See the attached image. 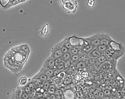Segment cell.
<instances>
[{"mask_svg":"<svg viewBox=\"0 0 125 99\" xmlns=\"http://www.w3.org/2000/svg\"><path fill=\"white\" fill-rule=\"evenodd\" d=\"M77 2L75 0H66L63 5L64 9L71 13H74L77 9Z\"/></svg>","mask_w":125,"mask_h":99,"instance_id":"obj_1","label":"cell"},{"mask_svg":"<svg viewBox=\"0 0 125 99\" xmlns=\"http://www.w3.org/2000/svg\"><path fill=\"white\" fill-rule=\"evenodd\" d=\"M55 69L56 67L55 65V60L50 57L48 58L45 61L43 66L42 68L41 72H44L48 69Z\"/></svg>","mask_w":125,"mask_h":99,"instance_id":"obj_2","label":"cell"},{"mask_svg":"<svg viewBox=\"0 0 125 99\" xmlns=\"http://www.w3.org/2000/svg\"><path fill=\"white\" fill-rule=\"evenodd\" d=\"M85 39L87 40L90 44L95 48H96L100 44V34L94 35L88 38H85Z\"/></svg>","mask_w":125,"mask_h":99,"instance_id":"obj_3","label":"cell"},{"mask_svg":"<svg viewBox=\"0 0 125 99\" xmlns=\"http://www.w3.org/2000/svg\"><path fill=\"white\" fill-rule=\"evenodd\" d=\"M63 54V53L59 47L58 46V45H57L52 49L51 52L50 57L53 59L55 60L60 58Z\"/></svg>","mask_w":125,"mask_h":99,"instance_id":"obj_4","label":"cell"},{"mask_svg":"<svg viewBox=\"0 0 125 99\" xmlns=\"http://www.w3.org/2000/svg\"><path fill=\"white\" fill-rule=\"evenodd\" d=\"M100 44L109 45L112 40L111 37L108 34H100Z\"/></svg>","mask_w":125,"mask_h":99,"instance_id":"obj_5","label":"cell"},{"mask_svg":"<svg viewBox=\"0 0 125 99\" xmlns=\"http://www.w3.org/2000/svg\"><path fill=\"white\" fill-rule=\"evenodd\" d=\"M109 46L110 48L114 50H124V47L121 43L117 42L112 39L110 43Z\"/></svg>","mask_w":125,"mask_h":99,"instance_id":"obj_6","label":"cell"},{"mask_svg":"<svg viewBox=\"0 0 125 99\" xmlns=\"http://www.w3.org/2000/svg\"><path fill=\"white\" fill-rule=\"evenodd\" d=\"M68 40L72 47H80L79 37L72 36L68 38Z\"/></svg>","mask_w":125,"mask_h":99,"instance_id":"obj_7","label":"cell"},{"mask_svg":"<svg viewBox=\"0 0 125 99\" xmlns=\"http://www.w3.org/2000/svg\"><path fill=\"white\" fill-rule=\"evenodd\" d=\"M110 68H111V64H110V61L108 60H107L104 63L100 64L98 67L100 71L104 72H105L108 70Z\"/></svg>","mask_w":125,"mask_h":99,"instance_id":"obj_8","label":"cell"},{"mask_svg":"<svg viewBox=\"0 0 125 99\" xmlns=\"http://www.w3.org/2000/svg\"><path fill=\"white\" fill-rule=\"evenodd\" d=\"M103 54V53H101L97 48H96L88 54V56L89 58H97Z\"/></svg>","mask_w":125,"mask_h":99,"instance_id":"obj_9","label":"cell"},{"mask_svg":"<svg viewBox=\"0 0 125 99\" xmlns=\"http://www.w3.org/2000/svg\"><path fill=\"white\" fill-rule=\"evenodd\" d=\"M95 48H96L89 44L86 45H84L82 47H81V51L84 53L88 54Z\"/></svg>","mask_w":125,"mask_h":99,"instance_id":"obj_10","label":"cell"},{"mask_svg":"<svg viewBox=\"0 0 125 99\" xmlns=\"http://www.w3.org/2000/svg\"><path fill=\"white\" fill-rule=\"evenodd\" d=\"M49 25L48 24H46L44 25L40 31V34L42 36H46L49 31Z\"/></svg>","mask_w":125,"mask_h":99,"instance_id":"obj_11","label":"cell"},{"mask_svg":"<svg viewBox=\"0 0 125 99\" xmlns=\"http://www.w3.org/2000/svg\"><path fill=\"white\" fill-rule=\"evenodd\" d=\"M10 3V0H0V6L4 9H8Z\"/></svg>","mask_w":125,"mask_h":99,"instance_id":"obj_12","label":"cell"},{"mask_svg":"<svg viewBox=\"0 0 125 99\" xmlns=\"http://www.w3.org/2000/svg\"><path fill=\"white\" fill-rule=\"evenodd\" d=\"M87 64L83 61H81L78 62L76 65V68L78 70H82L84 69L87 67Z\"/></svg>","mask_w":125,"mask_h":99,"instance_id":"obj_13","label":"cell"},{"mask_svg":"<svg viewBox=\"0 0 125 99\" xmlns=\"http://www.w3.org/2000/svg\"><path fill=\"white\" fill-rule=\"evenodd\" d=\"M28 82V78L26 76H21L18 79V83L21 86H24Z\"/></svg>","mask_w":125,"mask_h":99,"instance_id":"obj_14","label":"cell"},{"mask_svg":"<svg viewBox=\"0 0 125 99\" xmlns=\"http://www.w3.org/2000/svg\"><path fill=\"white\" fill-rule=\"evenodd\" d=\"M81 51V47H72L69 50V53L72 55L80 54Z\"/></svg>","mask_w":125,"mask_h":99,"instance_id":"obj_15","label":"cell"},{"mask_svg":"<svg viewBox=\"0 0 125 99\" xmlns=\"http://www.w3.org/2000/svg\"><path fill=\"white\" fill-rule=\"evenodd\" d=\"M100 51L104 54V53L107 50L110 49L109 45H104L100 44L96 47Z\"/></svg>","mask_w":125,"mask_h":99,"instance_id":"obj_16","label":"cell"},{"mask_svg":"<svg viewBox=\"0 0 125 99\" xmlns=\"http://www.w3.org/2000/svg\"><path fill=\"white\" fill-rule=\"evenodd\" d=\"M71 54L69 52L63 54L61 57L60 59L62 61L65 62L66 61L71 60Z\"/></svg>","mask_w":125,"mask_h":99,"instance_id":"obj_17","label":"cell"},{"mask_svg":"<svg viewBox=\"0 0 125 99\" xmlns=\"http://www.w3.org/2000/svg\"><path fill=\"white\" fill-rule=\"evenodd\" d=\"M97 60L99 66L100 65V64L107 61V59L104 54L98 57V58H97Z\"/></svg>","mask_w":125,"mask_h":99,"instance_id":"obj_18","label":"cell"},{"mask_svg":"<svg viewBox=\"0 0 125 99\" xmlns=\"http://www.w3.org/2000/svg\"><path fill=\"white\" fill-rule=\"evenodd\" d=\"M18 46L22 50H23L26 52L27 54L29 55L30 53V49L29 46L27 44H23L21 45H18Z\"/></svg>","mask_w":125,"mask_h":99,"instance_id":"obj_19","label":"cell"},{"mask_svg":"<svg viewBox=\"0 0 125 99\" xmlns=\"http://www.w3.org/2000/svg\"><path fill=\"white\" fill-rule=\"evenodd\" d=\"M81 57H82V56L80 54L72 55L71 57V60L72 62H76L78 61Z\"/></svg>","mask_w":125,"mask_h":99,"instance_id":"obj_20","label":"cell"},{"mask_svg":"<svg viewBox=\"0 0 125 99\" xmlns=\"http://www.w3.org/2000/svg\"><path fill=\"white\" fill-rule=\"evenodd\" d=\"M41 74H45L46 76H47L48 78V77H52L54 76V70L51 69H48L44 72H43Z\"/></svg>","mask_w":125,"mask_h":99,"instance_id":"obj_21","label":"cell"},{"mask_svg":"<svg viewBox=\"0 0 125 99\" xmlns=\"http://www.w3.org/2000/svg\"><path fill=\"white\" fill-rule=\"evenodd\" d=\"M62 44L63 45H64L65 46L68 48L69 50L71 49V48H72L71 44H70L69 41H68V38H66L65 40H63L62 41Z\"/></svg>","mask_w":125,"mask_h":99,"instance_id":"obj_22","label":"cell"},{"mask_svg":"<svg viewBox=\"0 0 125 99\" xmlns=\"http://www.w3.org/2000/svg\"><path fill=\"white\" fill-rule=\"evenodd\" d=\"M40 74L39 76L37 77L38 79L40 80L41 82H46V80H47L48 77L46 76L45 74Z\"/></svg>","mask_w":125,"mask_h":99,"instance_id":"obj_23","label":"cell"},{"mask_svg":"<svg viewBox=\"0 0 125 99\" xmlns=\"http://www.w3.org/2000/svg\"><path fill=\"white\" fill-rule=\"evenodd\" d=\"M56 90V89L55 86L54 85L51 84L50 85V87L48 89V93L52 95L55 93Z\"/></svg>","mask_w":125,"mask_h":99,"instance_id":"obj_24","label":"cell"},{"mask_svg":"<svg viewBox=\"0 0 125 99\" xmlns=\"http://www.w3.org/2000/svg\"><path fill=\"white\" fill-rule=\"evenodd\" d=\"M88 63L91 65H96V64H97L99 67V64L97 61V58H89L88 60Z\"/></svg>","mask_w":125,"mask_h":99,"instance_id":"obj_25","label":"cell"},{"mask_svg":"<svg viewBox=\"0 0 125 99\" xmlns=\"http://www.w3.org/2000/svg\"><path fill=\"white\" fill-rule=\"evenodd\" d=\"M56 68H57L58 69L62 71L63 69H65V65H64V62L61 61L58 64Z\"/></svg>","mask_w":125,"mask_h":99,"instance_id":"obj_26","label":"cell"},{"mask_svg":"<svg viewBox=\"0 0 125 99\" xmlns=\"http://www.w3.org/2000/svg\"><path fill=\"white\" fill-rule=\"evenodd\" d=\"M72 62L71 61V60H67L66 61L64 62V65H65V69H67L70 67H71L72 65Z\"/></svg>","mask_w":125,"mask_h":99,"instance_id":"obj_27","label":"cell"},{"mask_svg":"<svg viewBox=\"0 0 125 99\" xmlns=\"http://www.w3.org/2000/svg\"><path fill=\"white\" fill-rule=\"evenodd\" d=\"M72 79L69 76H66L63 81V83L65 85L70 84L72 82Z\"/></svg>","mask_w":125,"mask_h":99,"instance_id":"obj_28","label":"cell"},{"mask_svg":"<svg viewBox=\"0 0 125 99\" xmlns=\"http://www.w3.org/2000/svg\"><path fill=\"white\" fill-rule=\"evenodd\" d=\"M66 72L61 71L56 76L57 78L63 79H64L66 77Z\"/></svg>","mask_w":125,"mask_h":99,"instance_id":"obj_29","label":"cell"},{"mask_svg":"<svg viewBox=\"0 0 125 99\" xmlns=\"http://www.w3.org/2000/svg\"><path fill=\"white\" fill-rule=\"evenodd\" d=\"M81 75L82 78H84L85 79H86L88 78L89 74V73L87 71H84L83 72H82Z\"/></svg>","mask_w":125,"mask_h":99,"instance_id":"obj_30","label":"cell"},{"mask_svg":"<svg viewBox=\"0 0 125 99\" xmlns=\"http://www.w3.org/2000/svg\"><path fill=\"white\" fill-rule=\"evenodd\" d=\"M95 0H88L87 2V5L90 7H93L95 5Z\"/></svg>","mask_w":125,"mask_h":99,"instance_id":"obj_31","label":"cell"},{"mask_svg":"<svg viewBox=\"0 0 125 99\" xmlns=\"http://www.w3.org/2000/svg\"><path fill=\"white\" fill-rule=\"evenodd\" d=\"M50 85L48 82H45L44 83V84L43 85V87L44 89H45V90L46 89H47L48 90Z\"/></svg>","mask_w":125,"mask_h":99,"instance_id":"obj_32","label":"cell"},{"mask_svg":"<svg viewBox=\"0 0 125 99\" xmlns=\"http://www.w3.org/2000/svg\"><path fill=\"white\" fill-rule=\"evenodd\" d=\"M104 92L102 91H100L99 92V94H98V98H100V99H103L104 97Z\"/></svg>","mask_w":125,"mask_h":99,"instance_id":"obj_33","label":"cell"},{"mask_svg":"<svg viewBox=\"0 0 125 99\" xmlns=\"http://www.w3.org/2000/svg\"><path fill=\"white\" fill-rule=\"evenodd\" d=\"M82 76H81V74H77L74 77V79L76 80H80L82 78Z\"/></svg>","mask_w":125,"mask_h":99,"instance_id":"obj_34","label":"cell"},{"mask_svg":"<svg viewBox=\"0 0 125 99\" xmlns=\"http://www.w3.org/2000/svg\"><path fill=\"white\" fill-rule=\"evenodd\" d=\"M104 93L105 96H109V95L110 94V91L108 89H106L104 91Z\"/></svg>","mask_w":125,"mask_h":99,"instance_id":"obj_35","label":"cell"},{"mask_svg":"<svg viewBox=\"0 0 125 99\" xmlns=\"http://www.w3.org/2000/svg\"><path fill=\"white\" fill-rule=\"evenodd\" d=\"M25 91H26V93L27 94L30 93L31 91V88L30 87H28V86L26 87L25 89Z\"/></svg>","mask_w":125,"mask_h":99,"instance_id":"obj_36","label":"cell"},{"mask_svg":"<svg viewBox=\"0 0 125 99\" xmlns=\"http://www.w3.org/2000/svg\"><path fill=\"white\" fill-rule=\"evenodd\" d=\"M101 78L100 77V75L96 76L95 78V80H96V81L100 80V79Z\"/></svg>","mask_w":125,"mask_h":99,"instance_id":"obj_37","label":"cell"},{"mask_svg":"<svg viewBox=\"0 0 125 99\" xmlns=\"http://www.w3.org/2000/svg\"><path fill=\"white\" fill-rule=\"evenodd\" d=\"M66 0H60V2L61 5H63Z\"/></svg>","mask_w":125,"mask_h":99,"instance_id":"obj_38","label":"cell"},{"mask_svg":"<svg viewBox=\"0 0 125 99\" xmlns=\"http://www.w3.org/2000/svg\"><path fill=\"white\" fill-rule=\"evenodd\" d=\"M103 99H110L109 96H104Z\"/></svg>","mask_w":125,"mask_h":99,"instance_id":"obj_39","label":"cell"},{"mask_svg":"<svg viewBox=\"0 0 125 99\" xmlns=\"http://www.w3.org/2000/svg\"><path fill=\"white\" fill-rule=\"evenodd\" d=\"M100 99V98H96V99Z\"/></svg>","mask_w":125,"mask_h":99,"instance_id":"obj_40","label":"cell"}]
</instances>
